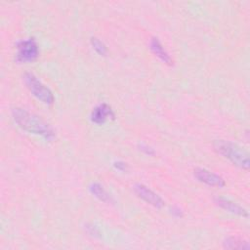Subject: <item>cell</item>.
I'll use <instances>...</instances> for the list:
<instances>
[{"instance_id": "6da1fadb", "label": "cell", "mask_w": 250, "mask_h": 250, "mask_svg": "<svg viewBox=\"0 0 250 250\" xmlns=\"http://www.w3.org/2000/svg\"><path fill=\"white\" fill-rule=\"evenodd\" d=\"M12 116L14 121L24 131L40 136L46 140H53L55 132L53 128L39 116L20 107L13 108Z\"/></svg>"}, {"instance_id": "7a4b0ae2", "label": "cell", "mask_w": 250, "mask_h": 250, "mask_svg": "<svg viewBox=\"0 0 250 250\" xmlns=\"http://www.w3.org/2000/svg\"><path fill=\"white\" fill-rule=\"evenodd\" d=\"M214 147L218 153L229 159L235 166L248 170L250 166L248 153L239 146L229 141L218 140L214 143Z\"/></svg>"}, {"instance_id": "3957f363", "label": "cell", "mask_w": 250, "mask_h": 250, "mask_svg": "<svg viewBox=\"0 0 250 250\" xmlns=\"http://www.w3.org/2000/svg\"><path fill=\"white\" fill-rule=\"evenodd\" d=\"M23 81L30 93L41 103L45 104H52L55 101L53 92L43 84L33 73L27 72L23 75Z\"/></svg>"}, {"instance_id": "277c9868", "label": "cell", "mask_w": 250, "mask_h": 250, "mask_svg": "<svg viewBox=\"0 0 250 250\" xmlns=\"http://www.w3.org/2000/svg\"><path fill=\"white\" fill-rule=\"evenodd\" d=\"M39 55L38 45L33 38L21 40L17 44L16 61L19 62H31Z\"/></svg>"}, {"instance_id": "5b68a950", "label": "cell", "mask_w": 250, "mask_h": 250, "mask_svg": "<svg viewBox=\"0 0 250 250\" xmlns=\"http://www.w3.org/2000/svg\"><path fill=\"white\" fill-rule=\"evenodd\" d=\"M134 191L140 198H142L146 203H148L156 208H161L165 204L164 200L156 192H154L153 190H151L150 188H148L147 187H146L143 184L135 185Z\"/></svg>"}, {"instance_id": "8992f818", "label": "cell", "mask_w": 250, "mask_h": 250, "mask_svg": "<svg viewBox=\"0 0 250 250\" xmlns=\"http://www.w3.org/2000/svg\"><path fill=\"white\" fill-rule=\"evenodd\" d=\"M115 114L112 108L107 104H100L93 108L90 114V119L93 123L101 125L108 120L114 119Z\"/></svg>"}, {"instance_id": "52a82bcc", "label": "cell", "mask_w": 250, "mask_h": 250, "mask_svg": "<svg viewBox=\"0 0 250 250\" xmlns=\"http://www.w3.org/2000/svg\"><path fill=\"white\" fill-rule=\"evenodd\" d=\"M194 177L199 182L210 187L222 188L226 185L225 180L221 176L204 168H196L194 170Z\"/></svg>"}, {"instance_id": "ba28073f", "label": "cell", "mask_w": 250, "mask_h": 250, "mask_svg": "<svg viewBox=\"0 0 250 250\" xmlns=\"http://www.w3.org/2000/svg\"><path fill=\"white\" fill-rule=\"evenodd\" d=\"M215 203L222 209H224L231 214H235V215L242 216V217L248 216L247 211L243 207H241L239 204H237L236 202H234L229 198L218 196L215 198Z\"/></svg>"}, {"instance_id": "9c48e42d", "label": "cell", "mask_w": 250, "mask_h": 250, "mask_svg": "<svg viewBox=\"0 0 250 250\" xmlns=\"http://www.w3.org/2000/svg\"><path fill=\"white\" fill-rule=\"evenodd\" d=\"M149 48L151 50V52L159 59L161 60L164 63H167V64H172L173 63V60L172 58L170 57V55L166 52V50L164 49L163 45L161 44V42L153 37L150 39L149 41Z\"/></svg>"}, {"instance_id": "30bf717a", "label": "cell", "mask_w": 250, "mask_h": 250, "mask_svg": "<svg viewBox=\"0 0 250 250\" xmlns=\"http://www.w3.org/2000/svg\"><path fill=\"white\" fill-rule=\"evenodd\" d=\"M89 189L91 193L97 197L99 200L105 202V203H111L112 202V197L111 195L106 191V189L99 183H93L90 185Z\"/></svg>"}, {"instance_id": "8fae6325", "label": "cell", "mask_w": 250, "mask_h": 250, "mask_svg": "<svg viewBox=\"0 0 250 250\" xmlns=\"http://www.w3.org/2000/svg\"><path fill=\"white\" fill-rule=\"evenodd\" d=\"M224 247L229 249H249V244L243 239L229 236L224 240Z\"/></svg>"}, {"instance_id": "7c38bea8", "label": "cell", "mask_w": 250, "mask_h": 250, "mask_svg": "<svg viewBox=\"0 0 250 250\" xmlns=\"http://www.w3.org/2000/svg\"><path fill=\"white\" fill-rule=\"evenodd\" d=\"M90 43H91V46H92L93 50L96 53H98L100 56H105L106 55L107 48L104 45V43L103 41H101L99 38H96V37L91 38Z\"/></svg>"}, {"instance_id": "4fadbf2b", "label": "cell", "mask_w": 250, "mask_h": 250, "mask_svg": "<svg viewBox=\"0 0 250 250\" xmlns=\"http://www.w3.org/2000/svg\"><path fill=\"white\" fill-rule=\"evenodd\" d=\"M114 167L117 169V170H119V171H126V169H127V165H126V163H124V162H122V161H117V162H114Z\"/></svg>"}, {"instance_id": "5bb4252c", "label": "cell", "mask_w": 250, "mask_h": 250, "mask_svg": "<svg viewBox=\"0 0 250 250\" xmlns=\"http://www.w3.org/2000/svg\"><path fill=\"white\" fill-rule=\"evenodd\" d=\"M140 150H142L143 152H145L146 154H148V155H151V154L154 153L153 150H152V148H150L149 146H146V145H141V146H140Z\"/></svg>"}, {"instance_id": "9a60e30c", "label": "cell", "mask_w": 250, "mask_h": 250, "mask_svg": "<svg viewBox=\"0 0 250 250\" xmlns=\"http://www.w3.org/2000/svg\"><path fill=\"white\" fill-rule=\"evenodd\" d=\"M172 213H173V214H176V213H177V216H178V217L182 216V211H181L180 209H178V208H176V209H173Z\"/></svg>"}]
</instances>
